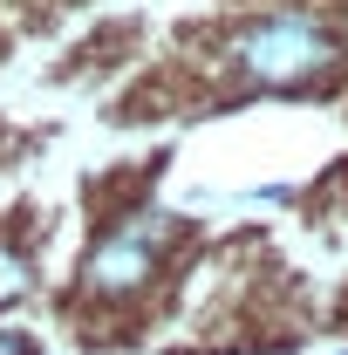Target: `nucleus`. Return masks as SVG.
I'll return each mask as SVG.
<instances>
[{"label":"nucleus","mask_w":348,"mask_h":355,"mask_svg":"<svg viewBox=\"0 0 348 355\" xmlns=\"http://www.w3.org/2000/svg\"><path fill=\"white\" fill-rule=\"evenodd\" d=\"M35 280H42L35 253H28V246H14V239H0V314L21 308V301L35 294Z\"/></svg>","instance_id":"nucleus-3"},{"label":"nucleus","mask_w":348,"mask_h":355,"mask_svg":"<svg viewBox=\"0 0 348 355\" xmlns=\"http://www.w3.org/2000/svg\"><path fill=\"white\" fill-rule=\"evenodd\" d=\"M0 355H42V342L28 328H0Z\"/></svg>","instance_id":"nucleus-4"},{"label":"nucleus","mask_w":348,"mask_h":355,"mask_svg":"<svg viewBox=\"0 0 348 355\" xmlns=\"http://www.w3.org/2000/svg\"><path fill=\"white\" fill-rule=\"evenodd\" d=\"M177 246H184V219L164 212V205H137V212H123V219H110L103 239L82 253L76 301H82V308H110V314L150 301L157 280L171 273Z\"/></svg>","instance_id":"nucleus-2"},{"label":"nucleus","mask_w":348,"mask_h":355,"mask_svg":"<svg viewBox=\"0 0 348 355\" xmlns=\"http://www.w3.org/2000/svg\"><path fill=\"white\" fill-rule=\"evenodd\" d=\"M225 69L253 96H328L342 83V28L328 7H266L225 35Z\"/></svg>","instance_id":"nucleus-1"}]
</instances>
